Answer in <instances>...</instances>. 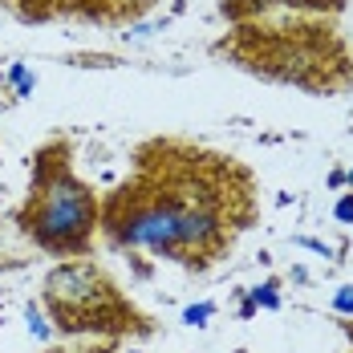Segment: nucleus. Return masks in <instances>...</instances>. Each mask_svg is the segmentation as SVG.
Segmentation results:
<instances>
[{
  "mask_svg": "<svg viewBox=\"0 0 353 353\" xmlns=\"http://www.w3.org/2000/svg\"><path fill=\"white\" fill-rule=\"evenodd\" d=\"M223 187L199 175V163L167 167L163 179L126 187L106 208V232L122 248H146L183 264H203L232 236Z\"/></svg>",
  "mask_w": 353,
  "mask_h": 353,
  "instance_id": "1",
  "label": "nucleus"
},
{
  "mask_svg": "<svg viewBox=\"0 0 353 353\" xmlns=\"http://www.w3.org/2000/svg\"><path fill=\"white\" fill-rule=\"evenodd\" d=\"M53 150L37 154L33 195L21 212V228L49 252H81L98 223V203L94 191L70 175V163L53 159Z\"/></svg>",
  "mask_w": 353,
  "mask_h": 353,
  "instance_id": "2",
  "label": "nucleus"
},
{
  "mask_svg": "<svg viewBox=\"0 0 353 353\" xmlns=\"http://www.w3.org/2000/svg\"><path fill=\"white\" fill-rule=\"evenodd\" d=\"M45 301L53 309V321L70 333H77V329H126L134 321L126 301L118 296V288L106 281V272L85 264V260L53 268L45 281Z\"/></svg>",
  "mask_w": 353,
  "mask_h": 353,
  "instance_id": "3",
  "label": "nucleus"
},
{
  "mask_svg": "<svg viewBox=\"0 0 353 353\" xmlns=\"http://www.w3.org/2000/svg\"><path fill=\"white\" fill-rule=\"evenodd\" d=\"M272 4H296V8H341V0H223L228 17H248V12H264Z\"/></svg>",
  "mask_w": 353,
  "mask_h": 353,
  "instance_id": "4",
  "label": "nucleus"
},
{
  "mask_svg": "<svg viewBox=\"0 0 353 353\" xmlns=\"http://www.w3.org/2000/svg\"><path fill=\"white\" fill-rule=\"evenodd\" d=\"M252 305H256V309H268V313H272V309H281V292H276V281L256 284V288H252Z\"/></svg>",
  "mask_w": 353,
  "mask_h": 353,
  "instance_id": "5",
  "label": "nucleus"
},
{
  "mask_svg": "<svg viewBox=\"0 0 353 353\" xmlns=\"http://www.w3.org/2000/svg\"><path fill=\"white\" fill-rule=\"evenodd\" d=\"M333 313H341V317H353V284H341V288L333 292Z\"/></svg>",
  "mask_w": 353,
  "mask_h": 353,
  "instance_id": "6",
  "label": "nucleus"
},
{
  "mask_svg": "<svg viewBox=\"0 0 353 353\" xmlns=\"http://www.w3.org/2000/svg\"><path fill=\"white\" fill-rule=\"evenodd\" d=\"M8 81H17V94H33V85H37V77L25 65H12L8 70Z\"/></svg>",
  "mask_w": 353,
  "mask_h": 353,
  "instance_id": "7",
  "label": "nucleus"
},
{
  "mask_svg": "<svg viewBox=\"0 0 353 353\" xmlns=\"http://www.w3.org/2000/svg\"><path fill=\"white\" fill-rule=\"evenodd\" d=\"M212 313H215V305H212V301H203V305H191V309L183 313V321H187V325H208Z\"/></svg>",
  "mask_w": 353,
  "mask_h": 353,
  "instance_id": "8",
  "label": "nucleus"
},
{
  "mask_svg": "<svg viewBox=\"0 0 353 353\" xmlns=\"http://www.w3.org/2000/svg\"><path fill=\"white\" fill-rule=\"evenodd\" d=\"M25 321H29V333H37L41 341L49 337V325H45V317H41V309H37V305H29V309H25Z\"/></svg>",
  "mask_w": 353,
  "mask_h": 353,
  "instance_id": "9",
  "label": "nucleus"
},
{
  "mask_svg": "<svg viewBox=\"0 0 353 353\" xmlns=\"http://www.w3.org/2000/svg\"><path fill=\"white\" fill-rule=\"evenodd\" d=\"M333 215H337L341 223H353V191H350V195H341V199H337V208H333Z\"/></svg>",
  "mask_w": 353,
  "mask_h": 353,
  "instance_id": "10",
  "label": "nucleus"
},
{
  "mask_svg": "<svg viewBox=\"0 0 353 353\" xmlns=\"http://www.w3.org/2000/svg\"><path fill=\"white\" fill-rule=\"evenodd\" d=\"M345 183H350V187H353V171H350V175H345Z\"/></svg>",
  "mask_w": 353,
  "mask_h": 353,
  "instance_id": "11",
  "label": "nucleus"
},
{
  "mask_svg": "<svg viewBox=\"0 0 353 353\" xmlns=\"http://www.w3.org/2000/svg\"><path fill=\"white\" fill-rule=\"evenodd\" d=\"M350 337H353V329H350Z\"/></svg>",
  "mask_w": 353,
  "mask_h": 353,
  "instance_id": "12",
  "label": "nucleus"
}]
</instances>
